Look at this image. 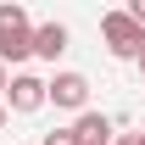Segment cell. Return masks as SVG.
Wrapping results in <instances>:
<instances>
[{
	"instance_id": "1",
	"label": "cell",
	"mask_w": 145,
	"mask_h": 145,
	"mask_svg": "<svg viewBox=\"0 0 145 145\" xmlns=\"http://www.w3.org/2000/svg\"><path fill=\"white\" fill-rule=\"evenodd\" d=\"M28 56H34V22L11 0V6H0V61L11 67V61H28Z\"/></svg>"
},
{
	"instance_id": "2",
	"label": "cell",
	"mask_w": 145,
	"mask_h": 145,
	"mask_svg": "<svg viewBox=\"0 0 145 145\" xmlns=\"http://www.w3.org/2000/svg\"><path fill=\"white\" fill-rule=\"evenodd\" d=\"M101 39H106V50L117 56V61H140V50H145V28L128 11H106L101 17Z\"/></svg>"
},
{
	"instance_id": "3",
	"label": "cell",
	"mask_w": 145,
	"mask_h": 145,
	"mask_svg": "<svg viewBox=\"0 0 145 145\" xmlns=\"http://www.w3.org/2000/svg\"><path fill=\"white\" fill-rule=\"evenodd\" d=\"M45 101L56 112H89V78L84 72H56L45 84Z\"/></svg>"
},
{
	"instance_id": "4",
	"label": "cell",
	"mask_w": 145,
	"mask_h": 145,
	"mask_svg": "<svg viewBox=\"0 0 145 145\" xmlns=\"http://www.w3.org/2000/svg\"><path fill=\"white\" fill-rule=\"evenodd\" d=\"M6 106L11 112H39V106H50L45 101V78H34V72H11V84H6Z\"/></svg>"
},
{
	"instance_id": "5",
	"label": "cell",
	"mask_w": 145,
	"mask_h": 145,
	"mask_svg": "<svg viewBox=\"0 0 145 145\" xmlns=\"http://www.w3.org/2000/svg\"><path fill=\"white\" fill-rule=\"evenodd\" d=\"M72 134H78V145H112V140H117V134H112V117H106V112H78Z\"/></svg>"
},
{
	"instance_id": "6",
	"label": "cell",
	"mask_w": 145,
	"mask_h": 145,
	"mask_svg": "<svg viewBox=\"0 0 145 145\" xmlns=\"http://www.w3.org/2000/svg\"><path fill=\"white\" fill-rule=\"evenodd\" d=\"M61 50H67V22H39V28H34V56L56 61Z\"/></svg>"
},
{
	"instance_id": "7",
	"label": "cell",
	"mask_w": 145,
	"mask_h": 145,
	"mask_svg": "<svg viewBox=\"0 0 145 145\" xmlns=\"http://www.w3.org/2000/svg\"><path fill=\"white\" fill-rule=\"evenodd\" d=\"M39 145H78V134H72V128H50Z\"/></svg>"
},
{
	"instance_id": "8",
	"label": "cell",
	"mask_w": 145,
	"mask_h": 145,
	"mask_svg": "<svg viewBox=\"0 0 145 145\" xmlns=\"http://www.w3.org/2000/svg\"><path fill=\"white\" fill-rule=\"evenodd\" d=\"M128 17H134V22L145 28V0H134V6H128Z\"/></svg>"
},
{
	"instance_id": "9",
	"label": "cell",
	"mask_w": 145,
	"mask_h": 145,
	"mask_svg": "<svg viewBox=\"0 0 145 145\" xmlns=\"http://www.w3.org/2000/svg\"><path fill=\"white\" fill-rule=\"evenodd\" d=\"M112 145H145V134H117Z\"/></svg>"
},
{
	"instance_id": "10",
	"label": "cell",
	"mask_w": 145,
	"mask_h": 145,
	"mask_svg": "<svg viewBox=\"0 0 145 145\" xmlns=\"http://www.w3.org/2000/svg\"><path fill=\"white\" fill-rule=\"evenodd\" d=\"M6 84H11V78H6V61H0V101H6Z\"/></svg>"
},
{
	"instance_id": "11",
	"label": "cell",
	"mask_w": 145,
	"mask_h": 145,
	"mask_svg": "<svg viewBox=\"0 0 145 145\" xmlns=\"http://www.w3.org/2000/svg\"><path fill=\"white\" fill-rule=\"evenodd\" d=\"M0 128H6V101H0Z\"/></svg>"
},
{
	"instance_id": "12",
	"label": "cell",
	"mask_w": 145,
	"mask_h": 145,
	"mask_svg": "<svg viewBox=\"0 0 145 145\" xmlns=\"http://www.w3.org/2000/svg\"><path fill=\"white\" fill-rule=\"evenodd\" d=\"M140 72H145V50H140Z\"/></svg>"
}]
</instances>
